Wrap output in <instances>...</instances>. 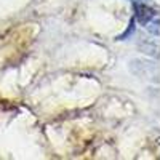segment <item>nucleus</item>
I'll use <instances>...</instances> for the list:
<instances>
[{
    "mask_svg": "<svg viewBox=\"0 0 160 160\" xmlns=\"http://www.w3.org/2000/svg\"><path fill=\"white\" fill-rule=\"evenodd\" d=\"M130 71L139 78H146V80H151V82L158 80V66L154 61L133 59L130 62Z\"/></svg>",
    "mask_w": 160,
    "mask_h": 160,
    "instance_id": "1",
    "label": "nucleus"
},
{
    "mask_svg": "<svg viewBox=\"0 0 160 160\" xmlns=\"http://www.w3.org/2000/svg\"><path fill=\"white\" fill-rule=\"evenodd\" d=\"M135 11H136V18L141 24H146L151 18L157 16V15H154L155 11L148 7V3H135Z\"/></svg>",
    "mask_w": 160,
    "mask_h": 160,
    "instance_id": "2",
    "label": "nucleus"
},
{
    "mask_svg": "<svg viewBox=\"0 0 160 160\" xmlns=\"http://www.w3.org/2000/svg\"><path fill=\"white\" fill-rule=\"evenodd\" d=\"M139 48L144 53H148V55H155V56L158 55V47H157V43L152 42V40H149V42H141Z\"/></svg>",
    "mask_w": 160,
    "mask_h": 160,
    "instance_id": "3",
    "label": "nucleus"
},
{
    "mask_svg": "<svg viewBox=\"0 0 160 160\" xmlns=\"http://www.w3.org/2000/svg\"><path fill=\"white\" fill-rule=\"evenodd\" d=\"M146 28H148L151 32H154L155 35H158V16H154V18H151L148 22L144 24Z\"/></svg>",
    "mask_w": 160,
    "mask_h": 160,
    "instance_id": "4",
    "label": "nucleus"
},
{
    "mask_svg": "<svg viewBox=\"0 0 160 160\" xmlns=\"http://www.w3.org/2000/svg\"><path fill=\"white\" fill-rule=\"evenodd\" d=\"M131 2H135V3H149L151 0H131Z\"/></svg>",
    "mask_w": 160,
    "mask_h": 160,
    "instance_id": "5",
    "label": "nucleus"
}]
</instances>
